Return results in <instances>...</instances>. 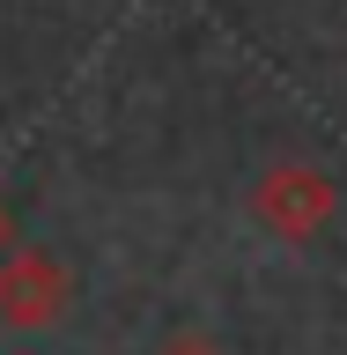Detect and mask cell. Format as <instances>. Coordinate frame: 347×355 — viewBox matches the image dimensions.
Listing matches in <instances>:
<instances>
[{
    "label": "cell",
    "mask_w": 347,
    "mask_h": 355,
    "mask_svg": "<svg viewBox=\"0 0 347 355\" xmlns=\"http://www.w3.org/2000/svg\"><path fill=\"white\" fill-rule=\"evenodd\" d=\"M340 193H332L326 171H310V163H274V171L251 185V215L266 230H281V237H310V230H326Z\"/></svg>",
    "instance_id": "1"
},
{
    "label": "cell",
    "mask_w": 347,
    "mask_h": 355,
    "mask_svg": "<svg viewBox=\"0 0 347 355\" xmlns=\"http://www.w3.org/2000/svg\"><path fill=\"white\" fill-rule=\"evenodd\" d=\"M66 304V274L44 252H8L0 259V318L8 326H52Z\"/></svg>",
    "instance_id": "2"
},
{
    "label": "cell",
    "mask_w": 347,
    "mask_h": 355,
    "mask_svg": "<svg viewBox=\"0 0 347 355\" xmlns=\"http://www.w3.org/2000/svg\"><path fill=\"white\" fill-rule=\"evenodd\" d=\"M163 355H222V348H215V340H199V333H177Z\"/></svg>",
    "instance_id": "3"
}]
</instances>
